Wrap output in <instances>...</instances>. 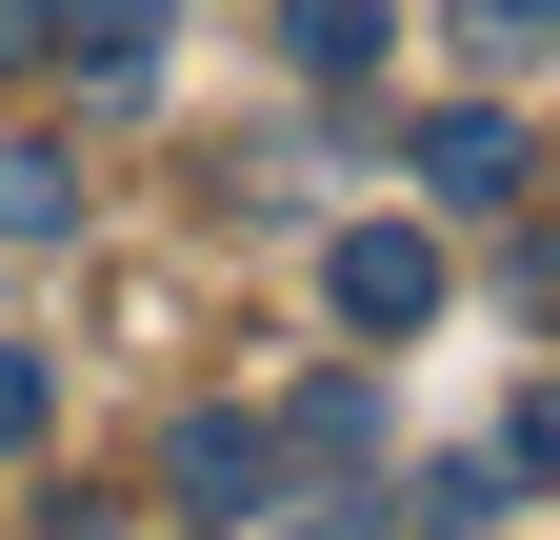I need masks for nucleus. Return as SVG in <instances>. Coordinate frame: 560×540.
<instances>
[{
    "label": "nucleus",
    "instance_id": "nucleus-3",
    "mask_svg": "<svg viewBox=\"0 0 560 540\" xmlns=\"http://www.w3.org/2000/svg\"><path fill=\"white\" fill-rule=\"evenodd\" d=\"M161 501H200V520H260V501H280V441H260V421H180V441H161Z\"/></svg>",
    "mask_w": 560,
    "mask_h": 540
},
{
    "label": "nucleus",
    "instance_id": "nucleus-1",
    "mask_svg": "<svg viewBox=\"0 0 560 540\" xmlns=\"http://www.w3.org/2000/svg\"><path fill=\"white\" fill-rule=\"evenodd\" d=\"M320 301L361 320V341H420V320H441V240H420V221H361V240H320Z\"/></svg>",
    "mask_w": 560,
    "mask_h": 540
},
{
    "label": "nucleus",
    "instance_id": "nucleus-8",
    "mask_svg": "<svg viewBox=\"0 0 560 540\" xmlns=\"http://www.w3.org/2000/svg\"><path fill=\"white\" fill-rule=\"evenodd\" d=\"M40 421H60V380H40V341H0V460H21Z\"/></svg>",
    "mask_w": 560,
    "mask_h": 540
},
{
    "label": "nucleus",
    "instance_id": "nucleus-5",
    "mask_svg": "<svg viewBox=\"0 0 560 540\" xmlns=\"http://www.w3.org/2000/svg\"><path fill=\"white\" fill-rule=\"evenodd\" d=\"M60 40H81V81H140L161 60V0H60Z\"/></svg>",
    "mask_w": 560,
    "mask_h": 540
},
{
    "label": "nucleus",
    "instance_id": "nucleus-7",
    "mask_svg": "<svg viewBox=\"0 0 560 540\" xmlns=\"http://www.w3.org/2000/svg\"><path fill=\"white\" fill-rule=\"evenodd\" d=\"M0 240H81V180H60L40 141H0Z\"/></svg>",
    "mask_w": 560,
    "mask_h": 540
},
{
    "label": "nucleus",
    "instance_id": "nucleus-2",
    "mask_svg": "<svg viewBox=\"0 0 560 540\" xmlns=\"http://www.w3.org/2000/svg\"><path fill=\"white\" fill-rule=\"evenodd\" d=\"M280 501H381V400L361 380H301V400H280Z\"/></svg>",
    "mask_w": 560,
    "mask_h": 540
},
{
    "label": "nucleus",
    "instance_id": "nucleus-6",
    "mask_svg": "<svg viewBox=\"0 0 560 540\" xmlns=\"http://www.w3.org/2000/svg\"><path fill=\"white\" fill-rule=\"evenodd\" d=\"M280 60H301V81H361V60H381V0H301Z\"/></svg>",
    "mask_w": 560,
    "mask_h": 540
},
{
    "label": "nucleus",
    "instance_id": "nucleus-10",
    "mask_svg": "<svg viewBox=\"0 0 560 540\" xmlns=\"http://www.w3.org/2000/svg\"><path fill=\"white\" fill-rule=\"evenodd\" d=\"M501 460H521V501L560 481V400H521V441H501Z\"/></svg>",
    "mask_w": 560,
    "mask_h": 540
},
{
    "label": "nucleus",
    "instance_id": "nucleus-9",
    "mask_svg": "<svg viewBox=\"0 0 560 540\" xmlns=\"http://www.w3.org/2000/svg\"><path fill=\"white\" fill-rule=\"evenodd\" d=\"M460 40H480V60H521V40H560V0H460Z\"/></svg>",
    "mask_w": 560,
    "mask_h": 540
},
{
    "label": "nucleus",
    "instance_id": "nucleus-11",
    "mask_svg": "<svg viewBox=\"0 0 560 540\" xmlns=\"http://www.w3.org/2000/svg\"><path fill=\"white\" fill-rule=\"evenodd\" d=\"M40 40H60V0H0V81H21V60H40Z\"/></svg>",
    "mask_w": 560,
    "mask_h": 540
},
{
    "label": "nucleus",
    "instance_id": "nucleus-4",
    "mask_svg": "<svg viewBox=\"0 0 560 540\" xmlns=\"http://www.w3.org/2000/svg\"><path fill=\"white\" fill-rule=\"evenodd\" d=\"M420 180H441V200H501V180H521V120H501V101L420 120Z\"/></svg>",
    "mask_w": 560,
    "mask_h": 540
},
{
    "label": "nucleus",
    "instance_id": "nucleus-12",
    "mask_svg": "<svg viewBox=\"0 0 560 540\" xmlns=\"http://www.w3.org/2000/svg\"><path fill=\"white\" fill-rule=\"evenodd\" d=\"M521 281H540V301H560V240H521Z\"/></svg>",
    "mask_w": 560,
    "mask_h": 540
}]
</instances>
